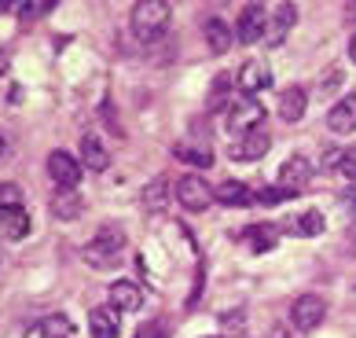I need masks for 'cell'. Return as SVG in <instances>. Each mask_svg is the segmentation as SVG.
<instances>
[{
  "instance_id": "52a82bcc",
  "label": "cell",
  "mask_w": 356,
  "mask_h": 338,
  "mask_svg": "<svg viewBox=\"0 0 356 338\" xmlns=\"http://www.w3.org/2000/svg\"><path fill=\"white\" fill-rule=\"evenodd\" d=\"M239 30H235V41H243V45H254V41H261L268 30V8L265 4H246L243 11H239Z\"/></svg>"
},
{
  "instance_id": "603a6c76",
  "label": "cell",
  "mask_w": 356,
  "mask_h": 338,
  "mask_svg": "<svg viewBox=\"0 0 356 338\" xmlns=\"http://www.w3.org/2000/svg\"><path fill=\"white\" fill-rule=\"evenodd\" d=\"M290 232H294V236H301V239H312V236H320V232H323V214L305 210L301 217H294V220H290Z\"/></svg>"
},
{
  "instance_id": "30bf717a",
  "label": "cell",
  "mask_w": 356,
  "mask_h": 338,
  "mask_svg": "<svg viewBox=\"0 0 356 338\" xmlns=\"http://www.w3.org/2000/svg\"><path fill=\"white\" fill-rule=\"evenodd\" d=\"M294 19H298V8L294 4H272L268 8V33H265V41L268 45H283V37L290 33Z\"/></svg>"
},
{
  "instance_id": "7402d4cb",
  "label": "cell",
  "mask_w": 356,
  "mask_h": 338,
  "mask_svg": "<svg viewBox=\"0 0 356 338\" xmlns=\"http://www.w3.org/2000/svg\"><path fill=\"white\" fill-rule=\"evenodd\" d=\"M173 154H177L180 162L199 166V169H206L209 162H213V151H209L206 144H173Z\"/></svg>"
},
{
  "instance_id": "6da1fadb",
  "label": "cell",
  "mask_w": 356,
  "mask_h": 338,
  "mask_svg": "<svg viewBox=\"0 0 356 338\" xmlns=\"http://www.w3.org/2000/svg\"><path fill=\"white\" fill-rule=\"evenodd\" d=\"M169 19H173V8L162 4V0H140V4H133V11H129L133 37L143 41V45L158 41V37L169 30Z\"/></svg>"
},
{
  "instance_id": "d6986e66",
  "label": "cell",
  "mask_w": 356,
  "mask_h": 338,
  "mask_svg": "<svg viewBox=\"0 0 356 338\" xmlns=\"http://www.w3.org/2000/svg\"><path fill=\"white\" fill-rule=\"evenodd\" d=\"M37 335H41V338H77V328H74V320L67 313H51V316L41 320Z\"/></svg>"
},
{
  "instance_id": "8fae6325",
  "label": "cell",
  "mask_w": 356,
  "mask_h": 338,
  "mask_svg": "<svg viewBox=\"0 0 356 338\" xmlns=\"http://www.w3.org/2000/svg\"><path fill=\"white\" fill-rule=\"evenodd\" d=\"M88 328H92V338H118V335H122L118 309L114 305H96L88 313Z\"/></svg>"
},
{
  "instance_id": "cb8c5ba5",
  "label": "cell",
  "mask_w": 356,
  "mask_h": 338,
  "mask_svg": "<svg viewBox=\"0 0 356 338\" xmlns=\"http://www.w3.org/2000/svg\"><path fill=\"white\" fill-rule=\"evenodd\" d=\"M143 202H147V210H165L169 206V180L165 177H158V180H151L147 188H143Z\"/></svg>"
},
{
  "instance_id": "ffe728a7",
  "label": "cell",
  "mask_w": 356,
  "mask_h": 338,
  "mask_svg": "<svg viewBox=\"0 0 356 338\" xmlns=\"http://www.w3.org/2000/svg\"><path fill=\"white\" fill-rule=\"evenodd\" d=\"M243 236H246V243H250L254 254H265V250H272V246L280 243V232H275L272 225H250V228H243Z\"/></svg>"
},
{
  "instance_id": "e575fe53",
  "label": "cell",
  "mask_w": 356,
  "mask_h": 338,
  "mask_svg": "<svg viewBox=\"0 0 356 338\" xmlns=\"http://www.w3.org/2000/svg\"><path fill=\"white\" fill-rule=\"evenodd\" d=\"M0 265H4V246H0Z\"/></svg>"
},
{
  "instance_id": "7a4b0ae2",
  "label": "cell",
  "mask_w": 356,
  "mask_h": 338,
  "mask_svg": "<svg viewBox=\"0 0 356 338\" xmlns=\"http://www.w3.org/2000/svg\"><path fill=\"white\" fill-rule=\"evenodd\" d=\"M122 250H125V232L103 225L96 232V239L85 246V261L92 268H107V265H118V254H122Z\"/></svg>"
},
{
  "instance_id": "4316f807",
  "label": "cell",
  "mask_w": 356,
  "mask_h": 338,
  "mask_svg": "<svg viewBox=\"0 0 356 338\" xmlns=\"http://www.w3.org/2000/svg\"><path fill=\"white\" fill-rule=\"evenodd\" d=\"M290 195L275 184V188H257V206H280V202H286Z\"/></svg>"
},
{
  "instance_id": "e0dca14e",
  "label": "cell",
  "mask_w": 356,
  "mask_h": 338,
  "mask_svg": "<svg viewBox=\"0 0 356 338\" xmlns=\"http://www.w3.org/2000/svg\"><path fill=\"white\" fill-rule=\"evenodd\" d=\"M309 107V92L301 85H290L286 92L280 96V118L283 122H301V114Z\"/></svg>"
},
{
  "instance_id": "9c48e42d",
  "label": "cell",
  "mask_w": 356,
  "mask_h": 338,
  "mask_svg": "<svg viewBox=\"0 0 356 338\" xmlns=\"http://www.w3.org/2000/svg\"><path fill=\"white\" fill-rule=\"evenodd\" d=\"M239 88L246 96H257V92H265V88H272V70H268V63L265 59H250L243 63V70H239Z\"/></svg>"
},
{
  "instance_id": "4fadbf2b",
  "label": "cell",
  "mask_w": 356,
  "mask_h": 338,
  "mask_svg": "<svg viewBox=\"0 0 356 338\" xmlns=\"http://www.w3.org/2000/svg\"><path fill=\"white\" fill-rule=\"evenodd\" d=\"M111 305L118 309V313H136V309L143 305V291L133 280H118V283H111Z\"/></svg>"
},
{
  "instance_id": "d4e9b609",
  "label": "cell",
  "mask_w": 356,
  "mask_h": 338,
  "mask_svg": "<svg viewBox=\"0 0 356 338\" xmlns=\"http://www.w3.org/2000/svg\"><path fill=\"white\" fill-rule=\"evenodd\" d=\"M51 210H56V217H67V220H70V217H77V214L85 210V202L77 199L74 191H63L59 199H56V206H51Z\"/></svg>"
},
{
  "instance_id": "3957f363",
  "label": "cell",
  "mask_w": 356,
  "mask_h": 338,
  "mask_svg": "<svg viewBox=\"0 0 356 338\" xmlns=\"http://www.w3.org/2000/svg\"><path fill=\"white\" fill-rule=\"evenodd\" d=\"M213 199H217V191L209 188L199 173H188V177L177 184V202L184 206V210H199V214H202Z\"/></svg>"
},
{
  "instance_id": "ac0fdd59",
  "label": "cell",
  "mask_w": 356,
  "mask_h": 338,
  "mask_svg": "<svg viewBox=\"0 0 356 338\" xmlns=\"http://www.w3.org/2000/svg\"><path fill=\"white\" fill-rule=\"evenodd\" d=\"M0 236H4V239H26V236H30V214H26L22 206L0 214Z\"/></svg>"
},
{
  "instance_id": "836d02e7",
  "label": "cell",
  "mask_w": 356,
  "mask_h": 338,
  "mask_svg": "<svg viewBox=\"0 0 356 338\" xmlns=\"http://www.w3.org/2000/svg\"><path fill=\"white\" fill-rule=\"evenodd\" d=\"M349 206H353V217H356V195H353V199H349Z\"/></svg>"
},
{
  "instance_id": "2e32d148",
  "label": "cell",
  "mask_w": 356,
  "mask_h": 338,
  "mask_svg": "<svg viewBox=\"0 0 356 338\" xmlns=\"http://www.w3.org/2000/svg\"><path fill=\"white\" fill-rule=\"evenodd\" d=\"M232 41H235V33H232L228 22L217 19V15L206 19V45H209V51H213V56H228Z\"/></svg>"
},
{
  "instance_id": "9a60e30c",
  "label": "cell",
  "mask_w": 356,
  "mask_h": 338,
  "mask_svg": "<svg viewBox=\"0 0 356 338\" xmlns=\"http://www.w3.org/2000/svg\"><path fill=\"white\" fill-rule=\"evenodd\" d=\"M261 122H265V111H261V103L254 99H243L239 107H235V114H228V129H235V133H250V129H261Z\"/></svg>"
},
{
  "instance_id": "44dd1931",
  "label": "cell",
  "mask_w": 356,
  "mask_h": 338,
  "mask_svg": "<svg viewBox=\"0 0 356 338\" xmlns=\"http://www.w3.org/2000/svg\"><path fill=\"white\" fill-rule=\"evenodd\" d=\"M81 166H88V169H107L111 166V154H107V147L99 144V136H85L81 140Z\"/></svg>"
},
{
  "instance_id": "f546056e",
  "label": "cell",
  "mask_w": 356,
  "mask_h": 338,
  "mask_svg": "<svg viewBox=\"0 0 356 338\" xmlns=\"http://www.w3.org/2000/svg\"><path fill=\"white\" fill-rule=\"evenodd\" d=\"M228 74H220L217 81H213V96H209V107H220V99H224V92H228Z\"/></svg>"
},
{
  "instance_id": "ba28073f",
  "label": "cell",
  "mask_w": 356,
  "mask_h": 338,
  "mask_svg": "<svg viewBox=\"0 0 356 338\" xmlns=\"http://www.w3.org/2000/svg\"><path fill=\"white\" fill-rule=\"evenodd\" d=\"M268 147H272V136H268V129L261 125V129H250V133H243L239 140L232 144V159L235 162H257L261 154H268Z\"/></svg>"
},
{
  "instance_id": "5bb4252c",
  "label": "cell",
  "mask_w": 356,
  "mask_h": 338,
  "mask_svg": "<svg viewBox=\"0 0 356 338\" xmlns=\"http://www.w3.org/2000/svg\"><path fill=\"white\" fill-rule=\"evenodd\" d=\"M327 129L338 133V136L353 133V129H356V96H346V99L334 103L331 114H327Z\"/></svg>"
},
{
  "instance_id": "277c9868",
  "label": "cell",
  "mask_w": 356,
  "mask_h": 338,
  "mask_svg": "<svg viewBox=\"0 0 356 338\" xmlns=\"http://www.w3.org/2000/svg\"><path fill=\"white\" fill-rule=\"evenodd\" d=\"M312 184V162L305 159V154H294V159H286L280 166V188L294 199V195H301Z\"/></svg>"
},
{
  "instance_id": "d590c367",
  "label": "cell",
  "mask_w": 356,
  "mask_h": 338,
  "mask_svg": "<svg viewBox=\"0 0 356 338\" xmlns=\"http://www.w3.org/2000/svg\"><path fill=\"white\" fill-rule=\"evenodd\" d=\"M0 154H4V136H0Z\"/></svg>"
},
{
  "instance_id": "5b68a950",
  "label": "cell",
  "mask_w": 356,
  "mask_h": 338,
  "mask_svg": "<svg viewBox=\"0 0 356 338\" xmlns=\"http://www.w3.org/2000/svg\"><path fill=\"white\" fill-rule=\"evenodd\" d=\"M48 177H51L56 188L74 191L77 180H81V162H77L74 154H67V151H51L48 154Z\"/></svg>"
},
{
  "instance_id": "1f68e13d",
  "label": "cell",
  "mask_w": 356,
  "mask_h": 338,
  "mask_svg": "<svg viewBox=\"0 0 356 338\" xmlns=\"http://www.w3.org/2000/svg\"><path fill=\"white\" fill-rule=\"evenodd\" d=\"M8 63H11V59H8V51H4V48H0V74H4V70H8Z\"/></svg>"
},
{
  "instance_id": "7c38bea8",
  "label": "cell",
  "mask_w": 356,
  "mask_h": 338,
  "mask_svg": "<svg viewBox=\"0 0 356 338\" xmlns=\"http://www.w3.org/2000/svg\"><path fill=\"white\" fill-rule=\"evenodd\" d=\"M217 202L246 210V206H257V191L250 188V184H243V180H224V184L217 188Z\"/></svg>"
},
{
  "instance_id": "8992f818",
  "label": "cell",
  "mask_w": 356,
  "mask_h": 338,
  "mask_svg": "<svg viewBox=\"0 0 356 338\" xmlns=\"http://www.w3.org/2000/svg\"><path fill=\"white\" fill-rule=\"evenodd\" d=\"M323 316H327V302L320 294H301L294 309H290V320H294L298 331H316L323 323Z\"/></svg>"
},
{
  "instance_id": "83f0119b",
  "label": "cell",
  "mask_w": 356,
  "mask_h": 338,
  "mask_svg": "<svg viewBox=\"0 0 356 338\" xmlns=\"http://www.w3.org/2000/svg\"><path fill=\"white\" fill-rule=\"evenodd\" d=\"M51 8H56L51 0H37V4H19L15 11H19V19H41V15H48Z\"/></svg>"
},
{
  "instance_id": "f1b7e54d",
  "label": "cell",
  "mask_w": 356,
  "mask_h": 338,
  "mask_svg": "<svg viewBox=\"0 0 356 338\" xmlns=\"http://www.w3.org/2000/svg\"><path fill=\"white\" fill-rule=\"evenodd\" d=\"M338 173H341V177H349V180H356V144H353L349 151H341Z\"/></svg>"
},
{
  "instance_id": "d6a6232c",
  "label": "cell",
  "mask_w": 356,
  "mask_h": 338,
  "mask_svg": "<svg viewBox=\"0 0 356 338\" xmlns=\"http://www.w3.org/2000/svg\"><path fill=\"white\" fill-rule=\"evenodd\" d=\"M349 59L356 63V33H353V41H349Z\"/></svg>"
},
{
  "instance_id": "4dcf8cb0",
  "label": "cell",
  "mask_w": 356,
  "mask_h": 338,
  "mask_svg": "<svg viewBox=\"0 0 356 338\" xmlns=\"http://www.w3.org/2000/svg\"><path fill=\"white\" fill-rule=\"evenodd\" d=\"M136 338H165V328H162V323L154 320V323H147V328H143V331H140Z\"/></svg>"
},
{
  "instance_id": "484cf974",
  "label": "cell",
  "mask_w": 356,
  "mask_h": 338,
  "mask_svg": "<svg viewBox=\"0 0 356 338\" xmlns=\"http://www.w3.org/2000/svg\"><path fill=\"white\" fill-rule=\"evenodd\" d=\"M15 206H22V188L19 184H0V214L15 210Z\"/></svg>"
}]
</instances>
